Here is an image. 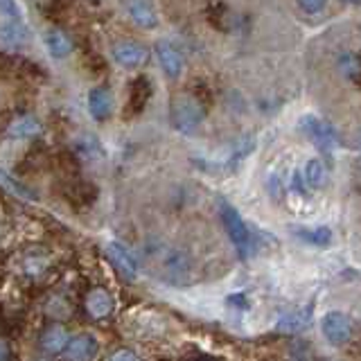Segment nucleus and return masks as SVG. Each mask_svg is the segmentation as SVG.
Masks as SVG:
<instances>
[{
  "instance_id": "1",
  "label": "nucleus",
  "mask_w": 361,
  "mask_h": 361,
  "mask_svg": "<svg viewBox=\"0 0 361 361\" xmlns=\"http://www.w3.org/2000/svg\"><path fill=\"white\" fill-rule=\"evenodd\" d=\"M206 120V109L201 99L192 93H178L169 102V122L178 133L192 135L197 133L199 127Z\"/></svg>"
},
{
  "instance_id": "2",
  "label": "nucleus",
  "mask_w": 361,
  "mask_h": 361,
  "mask_svg": "<svg viewBox=\"0 0 361 361\" xmlns=\"http://www.w3.org/2000/svg\"><path fill=\"white\" fill-rule=\"evenodd\" d=\"M219 217H221V224H224V231L228 233L233 246L237 248V253L242 257H248L255 253V240L251 231H248L246 221L242 219V214L237 212L231 203H226L224 199L219 201Z\"/></svg>"
},
{
  "instance_id": "3",
  "label": "nucleus",
  "mask_w": 361,
  "mask_h": 361,
  "mask_svg": "<svg viewBox=\"0 0 361 361\" xmlns=\"http://www.w3.org/2000/svg\"><path fill=\"white\" fill-rule=\"evenodd\" d=\"M154 257V264L158 276L172 282H188V276L192 274V259L176 248H161V251L149 253Z\"/></svg>"
},
{
  "instance_id": "4",
  "label": "nucleus",
  "mask_w": 361,
  "mask_h": 361,
  "mask_svg": "<svg viewBox=\"0 0 361 361\" xmlns=\"http://www.w3.org/2000/svg\"><path fill=\"white\" fill-rule=\"evenodd\" d=\"M111 56L120 68H124V71H138V68H142L147 61H149V50H147L140 41L120 39L113 43Z\"/></svg>"
},
{
  "instance_id": "5",
  "label": "nucleus",
  "mask_w": 361,
  "mask_h": 361,
  "mask_svg": "<svg viewBox=\"0 0 361 361\" xmlns=\"http://www.w3.org/2000/svg\"><path fill=\"white\" fill-rule=\"evenodd\" d=\"M300 129L307 138L323 152H332L338 145V135L332 124H327L319 116H302L300 118Z\"/></svg>"
},
{
  "instance_id": "6",
  "label": "nucleus",
  "mask_w": 361,
  "mask_h": 361,
  "mask_svg": "<svg viewBox=\"0 0 361 361\" xmlns=\"http://www.w3.org/2000/svg\"><path fill=\"white\" fill-rule=\"evenodd\" d=\"M321 332L332 345H345L353 338V321L343 312H327L321 321Z\"/></svg>"
},
{
  "instance_id": "7",
  "label": "nucleus",
  "mask_w": 361,
  "mask_h": 361,
  "mask_svg": "<svg viewBox=\"0 0 361 361\" xmlns=\"http://www.w3.org/2000/svg\"><path fill=\"white\" fill-rule=\"evenodd\" d=\"M154 52H156V59L161 63L163 73L169 79H176L180 73H183V66H185V56L176 48V43L172 41H156L154 45Z\"/></svg>"
},
{
  "instance_id": "8",
  "label": "nucleus",
  "mask_w": 361,
  "mask_h": 361,
  "mask_svg": "<svg viewBox=\"0 0 361 361\" xmlns=\"http://www.w3.org/2000/svg\"><path fill=\"white\" fill-rule=\"evenodd\" d=\"M63 355L68 361H93L99 355V341L95 334L82 332L77 336H71Z\"/></svg>"
},
{
  "instance_id": "9",
  "label": "nucleus",
  "mask_w": 361,
  "mask_h": 361,
  "mask_svg": "<svg viewBox=\"0 0 361 361\" xmlns=\"http://www.w3.org/2000/svg\"><path fill=\"white\" fill-rule=\"evenodd\" d=\"M84 310L93 321H106L116 312V300H113V296L104 287H95L86 293Z\"/></svg>"
},
{
  "instance_id": "10",
  "label": "nucleus",
  "mask_w": 361,
  "mask_h": 361,
  "mask_svg": "<svg viewBox=\"0 0 361 361\" xmlns=\"http://www.w3.org/2000/svg\"><path fill=\"white\" fill-rule=\"evenodd\" d=\"M106 257H109V262L113 264V269L118 271V276L122 280H135V278H138V262H135V257L122 244L111 242L106 246Z\"/></svg>"
},
{
  "instance_id": "11",
  "label": "nucleus",
  "mask_w": 361,
  "mask_h": 361,
  "mask_svg": "<svg viewBox=\"0 0 361 361\" xmlns=\"http://www.w3.org/2000/svg\"><path fill=\"white\" fill-rule=\"evenodd\" d=\"M30 41V32L18 16H5V20L0 23V43L7 50H20L23 45Z\"/></svg>"
},
{
  "instance_id": "12",
  "label": "nucleus",
  "mask_w": 361,
  "mask_h": 361,
  "mask_svg": "<svg viewBox=\"0 0 361 361\" xmlns=\"http://www.w3.org/2000/svg\"><path fill=\"white\" fill-rule=\"evenodd\" d=\"M68 341H71V334H68V330L59 321L45 325L39 334V348L45 355H61Z\"/></svg>"
},
{
  "instance_id": "13",
  "label": "nucleus",
  "mask_w": 361,
  "mask_h": 361,
  "mask_svg": "<svg viewBox=\"0 0 361 361\" xmlns=\"http://www.w3.org/2000/svg\"><path fill=\"white\" fill-rule=\"evenodd\" d=\"M43 45L54 59H66V56H71L75 50V43L71 39V34L61 27H56V25H52L43 32Z\"/></svg>"
},
{
  "instance_id": "14",
  "label": "nucleus",
  "mask_w": 361,
  "mask_h": 361,
  "mask_svg": "<svg viewBox=\"0 0 361 361\" xmlns=\"http://www.w3.org/2000/svg\"><path fill=\"white\" fill-rule=\"evenodd\" d=\"M88 113L93 120L104 122L113 116V93L109 86H95L88 93Z\"/></svg>"
},
{
  "instance_id": "15",
  "label": "nucleus",
  "mask_w": 361,
  "mask_h": 361,
  "mask_svg": "<svg viewBox=\"0 0 361 361\" xmlns=\"http://www.w3.org/2000/svg\"><path fill=\"white\" fill-rule=\"evenodd\" d=\"M312 316H314V305H305V307H298L293 312H287L280 316L278 321V330L280 332H289V334H296L307 330L310 323H312Z\"/></svg>"
},
{
  "instance_id": "16",
  "label": "nucleus",
  "mask_w": 361,
  "mask_h": 361,
  "mask_svg": "<svg viewBox=\"0 0 361 361\" xmlns=\"http://www.w3.org/2000/svg\"><path fill=\"white\" fill-rule=\"evenodd\" d=\"M300 183L307 190H323L327 185V167L321 158H310L302 167Z\"/></svg>"
},
{
  "instance_id": "17",
  "label": "nucleus",
  "mask_w": 361,
  "mask_h": 361,
  "mask_svg": "<svg viewBox=\"0 0 361 361\" xmlns=\"http://www.w3.org/2000/svg\"><path fill=\"white\" fill-rule=\"evenodd\" d=\"M7 133L11 135V138H16V140L37 138V135L41 133V122L34 116H30V113H25V116H18L14 122L9 124Z\"/></svg>"
},
{
  "instance_id": "18",
  "label": "nucleus",
  "mask_w": 361,
  "mask_h": 361,
  "mask_svg": "<svg viewBox=\"0 0 361 361\" xmlns=\"http://www.w3.org/2000/svg\"><path fill=\"white\" fill-rule=\"evenodd\" d=\"M127 11L131 20L135 25H140L145 30H154L158 25V14L152 3H142V0H135V3H129L127 5Z\"/></svg>"
},
{
  "instance_id": "19",
  "label": "nucleus",
  "mask_w": 361,
  "mask_h": 361,
  "mask_svg": "<svg viewBox=\"0 0 361 361\" xmlns=\"http://www.w3.org/2000/svg\"><path fill=\"white\" fill-rule=\"evenodd\" d=\"M149 97H152V82H149V77H138L131 84L127 109H133V113H140L145 109L147 102H149Z\"/></svg>"
},
{
  "instance_id": "20",
  "label": "nucleus",
  "mask_w": 361,
  "mask_h": 361,
  "mask_svg": "<svg viewBox=\"0 0 361 361\" xmlns=\"http://www.w3.org/2000/svg\"><path fill=\"white\" fill-rule=\"evenodd\" d=\"M296 237H300L302 242L314 244V246H327L332 242V231L327 226H319V228H293Z\"/></svg>"
},
{
  "instance_id": "21",
  "label": "nucleus",
  "mask_w": 361,
  "mask_h": 361,
  "mask_svg": "<svg viewBox=\"0 0 361 361\" xmlns=\"http://www.w3.org/2000/svg\"><path fill=\"white\" fill-rule=\"evenodd\" d=\"M50 259L45 253H27L25 257H23V271L30 276H41L45 269H48Z\"/></svg>"
},
{
  "instance_id": "22",
  "label": "nucleus",
  "mask_w": 361,
  "mask_h": 361,
  "mask_svg": "<svg viewBox=\"0 0 361 361\" xmlns=\"http://www.w3.org/2000/svg\"><path fill=\"white\" fill-rule=\"evenodd\" d=\"M338 68H341V73L348 79H353V82L359 79V56L355 52H343L341 59H338Z\"/></svg>"
},
{
  "instance_id": "23",
  "label": "nucleus",
  "mask_w": 361,
  "mask_h": 361,
  "mask_svg": "<svg viewBox=\"0 0 361 361\" xmlns=\"http://www.w3.org/2000/svg\"><path fill=\"white\" fill-rule=\"evenodd\" d=\"M296 7L302 11V14L314 16V14H321V11L325 9V3H321V0H300Z\"/></svg>"
},
{
  "instance_id": "24",
  "label": "nucleus",
  "mask_w": 361,
  "mask_h": 361,
  "mask_svg": "<svg viewBox=\"0 0 361 361\" xmlns=\"http://www.w3.org/2000/svg\"><path fill=\"white\" fill-rule=\"evenodd\" d=\"M0 183H5L7 188H11L16 192V195H20V197H27V199H32V192H27L23 185H18V183H14V178H9L5 172H0Z\"/></svg>"
},
{
  "instance_id": "25",
  "label": "nucleus",
  "mask_w": 361,
  "mask_h": 361,
  "mask_svg": "<svg viewBox=\"0 0 361 361\" xmlns=\"http://www.w3.org/2000/svg\"><path fill=\"white\" fill-rule=\"evenodd\" d=\"M109 361H142V359H140L138 355H135L133 350H127V348H124V350H116V353L111 355Z\"/></svg>"
},
{
  "instance_id": "26",
  "label": "nucleus",
  "mask_w": 361,
  "mask_h": 361,
  "mask_svg": "<svg viewBox=\"0 0 361 361\" xmlns=\"http://www.w3.org/2000/svg\"><path fill=\"white\" fill-rule=\"evenodd\" d=\"M9 357H11V348L7 341L0 338V361H9Z\"/></svg>"
},
{
  "instance_id": "27",
  "label": "nucleus",
  "mask_w": 361,
  "mask_h": 361,
  "mask_svg": "<svg viewBox=\"0 0 361 361\" xmlns=\"http://www.w3.org/2000/svg\"><path fill=\"white\" fill-rule=\"evenodd\" d=\"M197 361H208V359H197Z\"/></svg>"
}]
</instances>
